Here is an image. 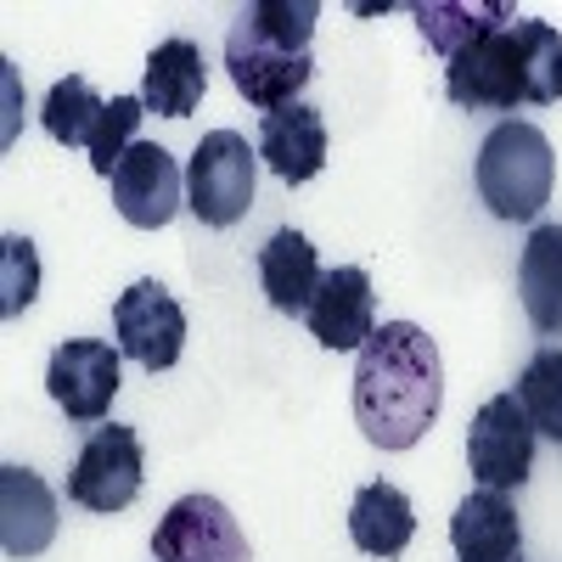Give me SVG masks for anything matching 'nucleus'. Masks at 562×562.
Segmentation results:
<instances>
[{"instance_id":"1","label":"nucleus","mask_w":562,"mask_h":562,"mask_svg":"<svg viewBox=\"0 0 562 562\" xmlns=\"http://www.w3.org/2000/svg\"><path fill=\"white\" fill-rule=\"evenodd\" d=\"M445 405L434 338L411 321H383L355 366V422L378 450H411Z\"/></svg>"},{"instance_id":"2","label":"nucleus","mask_w":562,"mask_h":562,"mask_svg":"<svg viewBox=\"0 0 562 562\" xmlns=\"http://www.w3.org/2000/svg\"><path fill=\"white\" fill-rule=\"evenodd\" d=\"M450 102L467 113H518L562 97V34L540 18L479 34L445 68Z\"/></svg>"},{"instance_id":"3","label":"nucleus","mask_w":562,"mask_h":562,"mask_svg":"<svg viewBox=\"0 0 562 562\" xmlns=\"http://www.w3.org/2000/svg\"><path fill=\"white\" fill-rule=\"evenodd\" d=\"M315 18H321L315 0H254V7H243L237 23H231L225 68H231V85H237L259 113L299 102V90L310 85V74H315V57H310Z\"/></svg>"},{"instance_id":"4","label":"nucleus","mask_w":562,"mask_h":562,"mask_svg":"<svg viewBox=\"0 0 562 562\" xmlns=\"http://www.w3.org/2000/svg\"><path fill=\"white\" fill-rule=\"evenodd\" d=\"M551 186H557V158H551V140L535 124L506 119L484 135L479 198L490 203L495 220H535L551 203Z\"/></svg>"},{"instance_id":"5","label":"nucleus","mask_w":562,"mask_h":562,"mask_svg":"<svg viewBox=\"0 0 562 562\" xmlns=\"http://www.w3.org/2000/svg\"><path fill=\"white\" fill-rule=\"evenodd\" d=\"M254 186H259V153L237 130H209L198 153L186 158V209L214 231L237 225L254 209Z\"/></svg>"},{"instance_id":"6","label":"nucleus","mask_w":562,"mask_h":562,"mask_svg":"<svg viewBox=\"0 0 562 562\" xmlns=\"http://www.w3.org/2000/svg\"><path fill=\"white\" fill-rule=\"evenodd\" d=\"M147 479V456H140V434L124 422H102L74 456L68 473V501L85 512H124L140 495Z\"/></svg>"},{"instance_id":"7","label":"nucleus","mask_w":562,"mask_h":562,"mask_svg":"<svg viewBox=\"0 0 562 562\" xmlns=\"http://www.w3.org/2000/svg\"><path fill=\"white\" fill-rule=\"evenodd\" d=\"M467 467H473V479H479L484 490H495V495L529 484L535 428H529L518 394H495V400L479 405L473 428H467Z\"/></svg>"},{"instance_id":"8","label":"nucleus","mask_w":562,"mask_h":562,"mask_svg":"<svg viewBox=\"0 0 562 562\" xmlns=\"http://www.w3.org/2000/svg\"><path fill=\"white\" fill-rule=\"evenodd\" d=\"M153 557L158 562H254L243 524L231 518V506L214 501V495L175 501L164 518H158Z\"/></svg>"},{"instance_id":"9","label":"nucleus","mask_w":562,"mask_h":562,"mask_svg":"<svg viewBox=\"0 0 562 562\" xmlns=\"http://www.w3.org/2000/svg\"><path fill=\"white\" fill-rule=\"evenodd\" d=\"M113 333H119V355H130L147 371H169L186 349V310L169 299L164 281H135L113 304Z\"/></svg>"},{"instance_id":"10","label":"nucleus","mask_w":562,"mask_h":562,"mask_svg":"<svg viewBox=\"0 0 562 562\" xmlns=\"http://www.w3.org/2000/svg\"><path fill=\"white\" fill-rule=\"evenodd\" d=\"M119 383H124L119 349L102 338H68L45 366V389L68 411V422H102L113 411Z\"/></svg>"},{"instance_id":"11","label":"nucleus","mask_w":562,"mask_h":562,"mask_svg":"<svg viewBox=\"0 0 562 562\" xmlns=\"http://www.w3.org/2000/svg\"><path fill=\"white\" fill-rule=\"evenodd\" d=\"M113 203H119V214L135 231L169 225L180 214V203H186V180H180L175 153L158 147V140H135V147L119 158V169H113Z\"/></svg>"},{"instance_id":"12","label":"nucleus","mask_w":562,"mask_h":562,"mask_svg":"<svg viewBox=\"0 0 562 562\" xmlns=\"http://www.w3.org/2000/svg\"><path fill=\"white\" fill-rule=\"evenodd\" d=\"M310 321V338L321 349H366L371 333H378V293H371V276L360 265H338V270H326L321 276V293L310 299L304 310Z\"/></svg>"},{"instance_id":"13","label":"nucleus","mask_w":562,"mask_h":562,"mask_svg":"<svg viewBox=\"0 0 562 562\" xmlns=\"http://www.w3.org/2000/svg\"><path fill=\"white\" fill-rule=\"evenodd\" d=\"M259 164L288 180V186H304L326 169V124H321V108L310 102H288L259 119Z\"/></svg>"},{"instance_id":"14","label":"nucleus","mask_w":562,"mask_h":562,"mask_svg":"<svg viewBox=\"0 0 562 562\" xmlns=\"http://www.w3.org/2000/svg\"><path fill=\"white\" fill-rule=\"evenodd\" d=\"M57 540V495L29 467H0V546L7 557H40Z\"/></svg>"},{"instance_id":"15","label":"nucleus","mask_w":562,"mask_h":562,"mask_svg":"<svg viewBox=\"0 0 562 562\" xmlns=\"http://www.w3.org/2000/svg\"><path fill=\"white\" fill-rule=\"evenodd\" d=\"M209 90V68H203V52L198 40H164L158 52L147 57V74H140V102H147V113L158 119H192L198 102Z\"/></svg>"},{"instance_id":"16","label":"nucleus","mask_w":562,"mask_h":562,"mask_svg":"<svg viewBox=\"0 0 562 562\" xmlns=\"http://www.w3.org/2000/svg\"><path fill=\"white\" fill-rule=\"evenodd\" d=\"M321 276L326 270H321L310 237L293 231V225H281L276 237L259 248V288H265L270 310H281V315H304L310 299L321 293Z\"/></svg>"},{"instance_id":"17","label":"nucleus","mask_w":562,"mask_h":562,"mask_svg":"<svg viewBox=\"0 0 562 562\" xmlns=\"http://www.w3.org/2000/svg\"><path fill=\"white\" fill-rule=\"evenodd\" d=\"M411 535H416V512H411L405 490H394V484H383V479L355 490V501H349V540H355L366 557L394 562V557L411 546Z\"/></svg>"},{"instance_id":"18","label":"nucleus","mask_w":562,"mask_h":562,"mask_svg":"<svg viewBox=\"0 0 562 562\" xmlns=\"http://www.w3.org/2000/svg\"><path fill=\"white\" fill-rule=\"evenodd\" d=\"M518 293L535 321V333H562V225H535V237L518 259Z\"/></svg>"},{"instance_id":"19","label":"nucleus","mask_w":562,"mask_h":562,"mask_svg":"<svg viewBox=\"0 0 562 562\" xmlns=\"http://www.w3.org/2000/svg\"><path fill=\"white\" fill-rule=\"evenodd\" d=\"M450 546H456V557H512V551H524V529H518L512 501L495 495V490L467 495L456 506V518H450Z\"/></svg>"},{"instance_id":"20","label":"nucleus","mask_w":562,"mask_h":562,"mask_svg":"<svg viewBox=\"0 0 562 562\" xmlns=\"http://www.w3.org/2000/svg\"><path fill=\"white\" fill-rule=\"evenodd\" d=\"M512 23V7H461V0H434V7H416V29H422V40L434 45V52L450 63L456 52H467L479 34H490V29H506Z\"/></svg>"},{"instance_id":"21","label":"nucleus","mask_w":562,"mask_h":562,"mask_svg":"<svg viewBox=\"0 0 562 562\" xmlns=\"http://www.w3.org/2000/svg\"><path fill=\"white\" fill-rule=\"evenodd\" d=\"M102 113H108V102L90 90V79L74 74V79L52 85V97L40 108V124L52 140H63V147H90V135L102 130Z\"/></svg>"},{"instance_id":"22","label":"nucleus","mask_w":562,"mask_h":562,"mask_svg":"<svg viewBox=\"0 0 562 562\" xmlns=\"http://www.w3.org/2000/svg\"><path fill=\"white\" fill-rule=\"evenodd\" d=\"M518 405L529 416V428L562 445V349H540L524 378H518Z\"/></svg>"},{"instance_id":"23","label":"nucleus","mask_w":562,"mask_h":562,"mask_svg":"<svg viewBox=\"0 0 562 562\" xmlns=\"http://www.w3.org/2000/svg\"><path fill=\"white\" fill-rule=\"evenodd\" d=\"M140 119H147V102H140V97H113V102H108V113H102V130L90 135V147H85V153H90V169L113 180L119 158L135 147Z\"/></svg>"},{"instance_id":"24","label":"nucleus","mask_w":562,"mask_h":562,"mask_svg":"<svg viewBox=\"0 0 562 562\" xmlns=\"http://www.w3.org/2000/svg\"><path fill=\"white\" fill-rule=\"evenodd\" d=\"M40 288V265H34V243L29 237H7V281H0V310L18 315L34 304Z\"/></svg>"},{"instance_id":"25","label":"nucleus","mask_w":562,"mask_h":562,"mask_svg":"<svg viewBox=\"0 0 562 562\" xmlns=\"http://www.w3.org/2000/svg\"><path fill=\"white\" fill-rule=\"evenodd\" d=\"M461 562H524V551H512V557H461Z\"/></svg>"}]
</instances>
